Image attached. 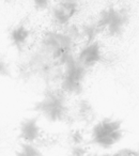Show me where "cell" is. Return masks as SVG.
Wrapping results in <instances>:
<instances>
[{"instance_id": "6da1fadb", "label": "cell", "mask_w": 139, "mask_h": 156, "mask_svg": "<svg viewBox=\"0 0 139 156\" xmlns=\"http://www.w3.org/2000/svg\"><path fill=\"white\" fill-rule=\"evenodd\" d=\"M32 110L52 123L67 121L70 111L66 103V93L62 89L48 90L43 98L35 103Z\"/></svg>"}, {"instance_id": "7a4b0ae2", "label": "cell", "mask_w": 139, "mask_h": 156, "mask_svg": "<svg viewBox=\"0 0 139 156\" xmlns=\"http://www.w3.org/2000/svg\"><path fill=\"white\" fill-rule=\"evenodd\" d=\"M123 138L122 121L111 118L98 121L91 129V137L88 144L96 145L102 149H110Z\"/></svg>"}, {"instance_id": "3957f363", "label": "cell", "mask_w": 139, "mask_h": 156, "mask_svg": "<svg viewBox=\"0 0 139 156\" xmlns=\"http://www.w3.org/2000/svg\"><path fill=\"white\" fill-rule=\"evenodd\" d=\"M128 20L130 15L127 10L116 9L110 7L108 9H105L101 13L98 22L96 24L101 31L107 30L110 37H119L123 33Z\"/></svg>"}, {"instance_id": "277c9868", "label": "cell", "mask_w": 139, "mask_h": 156, "mask_svg": "<svg viewBox=\"0 0 139 156\" xmlns=\"http://www.w3.org/2000/svg\"><path fill=\"white\" fill-rule=\"evenodd\" d=\"M102 59H103V55H102V49H101V45L96 41H94L92 43H88L80 50L77 60L86 69H89V67L94 66L98 62H101Z\"/></svg>"}, {"instance_id": "5b68a950", "label": "cell", "mask_w": 139, "mask_h": 156, "mask_svg": "<svg viewBox=\"0 0 139 156\" xmlns=\"http://www.w3.org/2000/svg\"><path fill=\"white\" fill-rule=\"evenodd\" d=\"M39 117L27 118L20 124V139L24 142L34 143L41 137V127L37 123Z\"/></svg>"}, {"instance_id": "8992f818", "label": "cell", "mask_w": 139, "mask_h": 156, "mask_svg": "<svg viewBox=\"0 0 139 156\" xmlns=\"http://www.w3.org/2000/svg\"><path fill=\"white\" fill-rule=\"evenodd\" d=\"M30 37V31L28 30L25 25H18L13 29L10 33V40L11 43L18 51H22L23 48L26 46L27 42Z\"/></svg>"}, {"instance_id": "52a82bcc", "label": "cell", "mask_w": 139, "mask_h": 156, "mask_svg": "<svg viewBox=\"0 0 139 156\" xmlns=\"http://www.w3.org/2000/svg\"><path fill=\"white\" fill-rule=\"evenodd\" d=\"M61 89L65 92V93L70 94H79L83 90L81 87V80L75 79V78L69 77V76H64L62 80V85H61Z\"/></svg>"}, {"instance_id": "ba28073f", "label": "cell", "mask_w": 139, "mask_h": 156, "mask_svg": "<svg viewBox=\"0 0 139 156\" xmlns=\"http://www.w3.org/2000/svg\"><path fill=\"white\" fill-rule=\"evenodd\" d=\"M16 156H43L42 151L34 143L23 142L20 144V150L15 152Z\"/></svg>"}, {"instance_id": "9c48e42d", "label": "cell", "mask_w": 139, "mask_h": 156, "mask_svg": "<svg viewBox=\"0 0 139 156\" xmlns=\"http://www.w3.org/2000/svg\"><path fill=\"white\" fill-rule=\"evenodd\" d=\"M52 17H54V20H56L58 24L65 25L69 23L71 16H70V14L67 13V11L62 5H58L57 7H55L54 9H52Z\"/></svg>"}, {"instance_id": "30bf717a", "label": "cell", "mask_w": 139, "mask_h": 156, "mask_svg": "<svg viewBox=\"0 0 139 156\" xmlns=\"http://www.w3.org/2000/svg\"><path fill=\"white\" fill-rule=\"evenodd\" d=\"M79 115H83L84 120H88L93 115V108L90 105V103H88L87 101H81L80 102V109H79Z\"/></svg>"}, {"instance_id": "8fae6325", "label": "cell", "mask_w": 139, "mask_h": 156, "mask_svg": "<svg viewBox=\"0 0 139 156\" xmlns=\"http://www.w3.org/2000/svg\"><path fill=\"white\" fill-rule=\"evenodd\" d=\"M88 154V149L83 144L73 145L71 149V155L72 156H86Z\"/></svg>"}, {"instance_id": "7c38bea8", "label": "cell", "mask_w": 139, "mask_h": 156, "mask_svg": "<svg viewBox=\"0 0 139 156\" xmlns=\"http://www.w3.org/2000/svg\"><path fill=\"white\" fill-rule=\"evenodd\" d=\"M107 156H139V152L132 149H123L113 154H107Z\"/></svg>"}, {"instance_id": "4fadbf2b", "label": "cell", "mask_w": 139, "mask_h": 156, "mask_svg": "<svg viewBox=\"0 0 139 156\" xmlns=\"http://www.w3.org/2000/svg\"><path fill=\"white\" fill-rule=\"evenodd\" d=\"M0 76L2 77H11V71L5 61L0 57Z\"/></svg>"}, {"instance_id": "5bb4252c", "label": "cell", "mask_w": 139, "mask_h": 156, "mask_svg": "<svg viewBox=\"0 0 139 156\" xmlns=\"http://www.w3.org/2000/svg\"><path fill=\"white\" fill-rule=\"evenodd\" d=\"M50 0H33V5H34V9L37 11H43L46 10L49 5Z\"/></svg>"}, {"instance_id": "9a60e30c", "label": "cell", "mask_w": 139, "mask_h": 156, "mask_svg": "<svg viewBox=\"0 0 139 156\" xmlns=\"http://www.w3.org/2000/svg\"><path fill=\"white\" fill-rule=\"evenodd\" d=\"M71 139H72V142L74 145L83 144V142H84V136L81 135L80 132H78V130L73 133L72 136H71Z\"/></svg>"}, {"instance_id": "2e32d148", "label": "cell", "mask_w": 139, "mask_h": 156, "mask_svg": "<svg viewBox=\"0 0 139 156\" xmlns=\"http://www.w3.org/2000/svg\"><path fill=\"white\" fill-rule=\"evenodd\" d=\"M86 156H107V154H104V155H100V154H87Z\"/></svg>"}, {"instance_id": "e0dca14e", "label": "cell", "mask_w": 139, "mask_h": 156, "mask_svg": "<svg viewBox=\"0 0 139 156\" xmlns=\"http://www.w3.org/2000/svg\"><path fill=\"white\" fill-rule=\"evenodd\" d=\"M5 1H8V0H5Z\"/></svg>"}]
</instances>
